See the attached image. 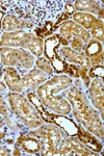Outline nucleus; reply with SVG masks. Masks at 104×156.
<instances>
[{"label":"nucleus","instance_id":"6e6552de","mask_svg":"<svg viewBox=\"0 0 104 156\" xmlns=\"http://www.w3.org/2000/svg\"><path fill=\"white\" fill-rule=\"evenodd\" d=\"M88 97L91 104L104 119V82L103 78H94L88 87Z\"/></svg>","mask_w":104,"mask_h":156},{"label":"nucleus","instance_id":"c85d7f7f","mask_svg":"<svg viewBox=\"0 0 104 156\" xmlns=\"http://www.w3.org/2000/svg\"><path fill=\"white\" fill-rule=\"evenodd\" d=\"M88 75L91 79L94 78H103L104 77V67L103 66H92L88 69Z\"/></svg>","mask_w":104,"mask_h":156},{"label":"nucleus","instance_id":"a878e982","mask_svg":"<svg viewBox=\"0 0 104 156\" xmlns=\"http://www.w3.org/2000/svg\"><path fill=\"white\" fill-rule=\"evenodd\" d=\"M88 32H90L92 39L96 40V41H98L100 43H103V41H104V24L94 27V28L91 29Z\"/></svg>","mask_w":104,"mask_h":156},{"label":"nucleus","instance_id":"423d86ee","mask_svg":"<svg viewBox=\"0 0 104 156\" xmlns=\"http://www.w3.org/2000/svg\"><path fill=\"white\" fill-rule=\"evenodd\" d=\"M95 152L88 149L76 136H67L60 140L57 156H95Z\"/></svg>","mask_w":104,"mask_h":156},{"label":"nucleus","instance_id":"393cba45","mask_svg":"<svg viewBox=\"0 0 104 156\" xmlns=\"http://www.w3.org/2000/svg\"><path fill=\"white\" fill-rule=\"evenodd\" d=\"M11 112L5 94H0V128L4 126V117Z\"/></svg>","mask_w":104,"mask_h":156},{"label":"nucleus","instance_id":"6ab92c4d","mask_svg":"<svg viewBox=\"0 0 104 156\" xmlns=\"http://www.w3.org/2000/svg\"><path fill=\"white\" fill-rule=\"evenodd\" d=\"M4 126H5L9 131L12 133L13 135H15L17 138L23 133H26L28 131L26 127L20 122L19 120L16 118V115L11 112L4 117Z\"/></svg>","mask_w":104,"mask_h":156},{"label":"nucleus","instance_id":"2eb2a0df","mask_svg":"<svg viewBox=\"0 0 104 156\" xmlns=\"http://www.w3.org/2000/svg\"><path fill=\"white\" fill-rule=\"evenodd\" d=\"M73 6L76 12L94 15L101 20L104 18L103 1L100 0H75L73 1Z\"/></svg>","mask_w":104,"mask_h":156},{"label":"nucleus","instance_id":"b1692460","mask_svg":"<svg viewBox=\"0 0 104 156\" xmlns=\"http://www.w3.org/2000/svg\"><path fill=\"white\" fill-rule=\"evenodd\" d=\"M34 67L37 68L38 70L42 71L44 74H46L48 78L52 77L53 75H54V70H53L51 62H50V60H48L46 57H44V56L38 57L37 60H35Z\"/></svg>","mask_w":104,"mask_h":156},{"label":"nucleus","instance_id":"7c9ffc66","mask_svg":"<svg viewBox=\"0 0 104 156\" xmlns=\"http://www.w3.org/2000/svg\"><path fill=\"white\" fill-rule=\"evenodd\" d=\"M15 0H0V7H1V11L6 12L7 9L14 4Z\"/></svg>","mask_w":104,"mask_h":156},{"label":"nucleus","instance_id":"20e7f679","mask_svg":"<svg viewBox=\"0 0 104 156\" xmlns=\"http://www.w3.org/2000/svg\"><path fill=\"white\" fill-rule=\"evenodd\" d=\"M28 133L40 140L42 156H57L58 146L63 140L60 129L53 123H44L34 130H28Z\"/></svg>","mask_w":104,"mask_h":156},{"label":"nucleus","instance_id":"5701e85b","mask_svg":"<svg viewBox=\"0 0 104 156\" xmlns=\"http://www.w3.org/2000/svg\"><path fill=\"white\" fill-rule=\"evenodd\" d=\"M16 140L17 137L15 135H13L5 126L0 128V146L9 150L12 153L13 148L16 144Z\"/></svg>","mask_w":104,"mask_h":156},{"label":"nucleus","instance_id":"c756f323","mask_svg":"<svg viewBox=\"0 0 104 156\" xmlns=\"http://www.w3.org/2000/svg\"><path fill=\"white\" fill-rule=\"evenodd\" d=\"M63 12H66V14L71 18L76 12L74 6H73V1H70V0H68V1L67 0H64V11Z\"/></svg>","mask_w":104,"mask_h":156},{"label":"nucleus","instance_id":"f257e3e1","mask_svg":"<svg viewBox=\"0 0 104 156\" xmlns=\"http://www.w3.org/2000/svg\"><path fill=\"white\" fill-rule=\"evenodd\" d=\"M62 96L69 101L72 108V118L79 125L103 142L104 126L100 114L91 104L88 97V90H80L71 85L62 93Z\"/></svg>","mask_w":104,"mask_h":156},{"label":"nucleus","instance_id":"ddd939ff","mask_svg":"<svg viewBox=\"0 0 104 156\" xmlns=\"http://www.w3.org/2000/svg\"><path fill=\"white\" fill-rule=\"evenodd\" d=\"M16 145L21 150L22 155H40V140L29 134L28 131L21 134L17 138Z\"/></svg>","mask_w":104,"mask_h":156},{"label":"nucleus","instance_id":"7ed1b4c3","mask_svg":"<svg viewBox=\"0 0 104 156\" xmlns=\"http://www.w3.org/2000/svg\"><path fill=\"white\" fill-rule=\"evenodd\" d=\"M37 28H44L47 23L55 25L56 20L64 11V0H26Z\"/></svg>","mask_w":104,"mask_h":156},{"label":"nucleus","instance_id":"cd10ccee","mask_svg":"<svg viewBox=\"0 0 104 156\" xmlns=\"http://www.w3.org/2000/svg\"><path fill=\"white\" fill-rule=\"evenodd\" d=\"M69 47L73 51L78 52V53H82V52H84L85 44L79 37H73L69 42Z\"/></svg>","mask_w":104,"mask_h":156},{"label":"nucleus","instance_id":"f3484780","mask_svg":"<svg viewBox=\"0 0 104 156\" xmlns=\"http://www.w3.org/2000/svg\"><path fill=\"white\" fill-rule=\"evenodd\" d=\"M76 137L88 149L95 152L96 154H101L103 151V142L98 140L94 134H92L90 131H88L85 128H83L81 125H79L78 128V133L76 134Z\"/></svg>","mask_w":104,"mask_h":156},{"label":"nucleus","instance_id":"39448f33","mask_svg":"<svg viewBox=\"0 0 104 156\" xmlns=\"http://www.w3.org/2000/svg\"><path fill=\"white\" fill-rule=\"evenodd\" d=\"M35 60L37 57L25 49L0 47V65L3 67L28 71L34 68Z\"/></svg>","mask_w":104,"mask_h":156},{"label":"nucleus","instance_id":"dca6fc26","mask_svg":"<svg viewBox=\"0 0 104 156\" xmlns=\"http://www.w3.org/2000/svg\"><path fill=\"white\" fill-rule=\"evenodd\" d=\"M50 123L57 125L63 131L66 132L68 136H76L78 133V124L73 118L69 115H56V114H50Z\"/></svg>","mask_w":104,"mask_h":156},{"label":"nucleus","instance_id":"9d476101","mask_svg":"<svg viewBox=\"0 0 104 156\" xmlns=\"http://www.w3.org/2000/svg\"><path fill=\"white\" fill-rule=\"evenodd\" d=\"M26 72L27 71H22V70H18L12 67L1 66V75L9 92L24 95L22 77Z\"/></svg>","mask_w":104,"mask_h":156},{"label":"nucleus","instance_id":"f8f14e48","mask_svg":"<svg viewBox=\"0 0 104 156\" xmlns=\"http://www.w3.org/2000/svg\"><path fill=\"white\" fill-rule=\"evenodd\" d=\"M48 80L46 74H44L42 71L38 70L37 68H32L31 70H28L22 77L23 81V89L24 95H26L29 92H35L40 85H42L44 82Z\"/></svg>","mask_w":104,"mask_h":156},{"label":"nucleus","instance_id":"4be33fe9","mask_svg":"<svg viewBox=\"0 0 104 156\" xmlns=\"http://www.w3.org/2000/svg\"><path fill=\"white\" fill-rule=\"evenodd\" d=\"M21 30V23L14 15L5 14L1 21V34Z\"/></svg>","mask_w":104,"mask_h":156},{"label":"nucleus","instance_id":"0eeeda50","mask_svg":"<svg viewBox=\"0 0 104 156\" xmlns=\"http://www.w3.org/2000/svg\"><path fill=\"white\" fill-rule=\"evenodd\" d=\"M5 14L14 15L17 17L21 23V30L34 31L37 28L27 6L26 0H15L14 4L7 9Z\"/></svg>","mask_w":104,"mask_h":156},{"label":"nucleus","instance_id":"f704fd0d","mask_svg":"<svg viewBox=\"0 0 104 156\" xmlns=\"http://www.w3.org/2000/svg\"><path fill=\"white\" fill-rule=\"evenodd\" d=\"M0 39H1V34H0Z\"/></svg>","mask_w":104,"mask_h":156},{"label":"nucleus","instance_id":"4468645a","mask_svg":"<svg viewBox=\"0 0 104 156\" xmlns=\"http://www.w3.org/2000/svg\"><path fill=\"white\" fill-rule=\"evenodd\" d=\"M83 53L90 59L91 66H103L104 64L103 43H100L94 39H91L85 44V48Z\"/></svg>","mask_w":104,"mask_h":156},{"label":"nucleus","instance_id":"412c9836","mask_svg":"<svg viewBox=\"0 0 104 156\" xmlns=\"http://www.w3.org/2000/svg\"><path fill=\"white\" fill-rule=\"evenodd\" d=\"M25 96L27 97V99H28L30 102H31V104L37 108V110L40 112V115H42V118L44 119L45 123H50V114H51V112L43 105L42 101H41L39 96L37 95V93L29 92V93H27Z\"/></svg>","mask_w":104,"mask_h":156},{"label":"nucleus","instance_id":"72a5a7b5","mask_svg":"<svg viewBox=\"0 0 104 156\" xmlns=\"http://www.w3.org/2000/svg\"><path fill=\"white\" fill-rule=\"evenodd\" d=\"M4 15H5V12L0 11V34H1V21H2V19H3Z\"/></svg>","mask_w":104,"mask_h":156},{"label":"nucleus","instance_id":"c9c22d12","mask_svg":"<svg viewBox=\"0 0 104 156\" xmlns=\"http://www.w3.org/2000/svg\"><path fill=\"white\" fill-rule=\"evenodd\" d=\"M0 11H1V7H0Z\"/></svg>","mask_w":104,"mask_h":156},{"label":"nucleus","instance_id":"bb28decb","mask_svg":"<svg viewBox=\"0 0 104 156\" xmlns=\"http://www.w3.org/2000/svg\"><path fill=\"white\" fill-rule=\"evenodd\" d=\"M50 62H51L53 70H54V74H56V75L64 74L65 69H66V62H63V60L58 57V55H56L54 58L50 60Z\"/></svg>","mask_w":104,"mask_h":156},{"label":"nucleus","instance_id":"1a4fd4ad","mask_svg":"<svg viewBox=\"0 0 104 156\" xmlns=\"http://www.w3.org/2000/svg\"><path fill=\"white\" fill-rule=\"evenodd\" d=\"M56 34L60 36V37L65 39L66 41L70 42L73 37H79L83 41L84 44L90 41L92 37L88 30H85L83 27H81L80 25L73 22L72 20H67L64 23H62L59 26L57 27Z\"/></svg>","mask_w":104,"mask_h":156},{"label":"nucleus","instance_id":"473e14b6","mask_svg":"<svg viewBox=\"0 0 104 156\" xmlns=\"http://www.w3.org/2000/svg\"><path fill=\"white\" fill-rule=\"evenodd\" d=\"M9 155H12L11 151L5 149L2 146H0V156H9Z\"/></svg>","mask_w":104,"mask_h":156},{"label":"nucleus","instance_id":"2f4dec72","mask_svg":"<svg viewBox=\"0 0 104 156\" xmlns=\"http://www.w3.org/2000/svg\"><path fill=\"white\" fill-rule=\"evenodd\" d=\"M9 92L7 90V87L5 83L3 81V78H2V75H1V65H0V94H6Z\"/></svg>","mask_w":104,"mask_h":156},{"label":"nucleus","instance_id":"aec40b11","mask_svg":"<svg viewBox=\"0 0 104 156\" xmlns=\"http://www.w3.org/2000/svg\"><path fill=\"white\" fill-rule=\"evenodd\" d=\"M60 47V36L58 34H53L44 40V54L48 60H51L57 55L56 50Z\"/></svg>","mask_w":104,"mask_h":156},{"label":"nucleus","instance_id":"9b49d317","mask_svg":"<svg viewBox=\"0 0 104 156\" xmlns=\"http://www.w3.org/2000/svg\"><path fill=\"white\" fill-rule=\"evenodd\" d=\"M56 53L60 59L63 62H67V64L75 65V66L79 67L83 71H88L91 67L90 59L85 56V54L83 53H78V52L73 51L69 46H60L59 48H57Z\"/></svg>","mask_w":104,"mask_h":156},{"label":"nucleus","instance_id":"a211bd4d","mask_svg":"<svg viewBox=\"0 0 104 156\" xmlns=\"http://www.w3.org/2000/svg\"><path fill=\"white\" fill-rule=\"evenodd\" d=\"M71 20L73 22H75V23H77L78 25H80L81 27H83L88 31H90L94 27L104 24L103 20H101L98 17L81 12H75V14L71 17Z\"/></svg>","mask_w":104,"mask_h":156},{"label":"nucleus","instance_id":"f03ea898","mask_svg":"<svg viewBox=\"0 0 104 156\" xmlns=\"http://www.w3.org/2000/svg\"><path fill=\"white\" fill-rule=\"evenodd\" d=\"M5 96L12 112L28 130H34L45 123L40 112L25 95L7 92Z\"/></svg>","mask_w":104,"mask_h":156}]
</instances>
